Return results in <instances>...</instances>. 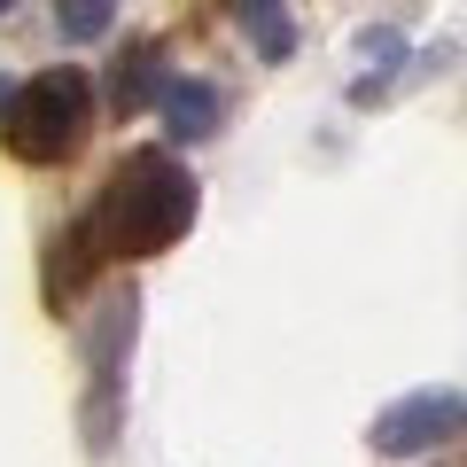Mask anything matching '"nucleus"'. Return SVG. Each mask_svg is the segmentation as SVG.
I'll list each match as a JSON object with an SVG mask.
<instances>
[{
    "instance_id": "nucleus-1",
    "label": "nucleus",
    "mask_w": 467,
    "mask_h": 467,
    "mask_svg": "<svg viewBox=\"0 0 467 467\" xmlns=\"http://www.w3.org/2000/svg\"><path fill=\"white\" fill-rule=\"evenodd\" d=\"M86 218L101 234V257H156L195 218V171L171 149H125V164L109 171V187Z\"/></svg>"
},
{
    "instance_id": "nucleus-2",
    "label": "nucleus",
    "mask_w": 467,
    "mask_h": 467,
    "mask_svg": "<svg viewBox=\"0 0 467 467\" xmlns=\"http://www.w3.org/2000/svg\"><path fill=\"white\" fill-rule=\"evenodd\" d=\"M86 125H94V78L86 70H39V78L16 86V109H8L0 133L24 164H63L86 140Z\"/></svg>"
},
{
    "instance_id": "nucleus-3",
    "label": "nucleus",
    "mask_w": 467,
    "mask_h": 467,
    "mask_svg": "<svg viewBox=\"0 0 467 467\" xmlns=\"http://www.w3.org/2000/svg\"><path fill=\"white\" fill-rule=\"evenodd\" d=\"M467 420V405L451 398V389H413V398H398L382 420H374V451L382 460H413V451H436L451 429Z\"/></svg>"
},
{
    "instance_id": "nucleus-4",
    "label": "nucleus",
    "mask_w": 467,
    "mask_h": 467,
    "mask_svg": "<svg viewBox=\"0 0 467 467\" xmlns=\"http://www.w3.org/2000/svg\"><path fill=\"white\" fill-rule=\"evenodd\" d=\"M125 327H133V296H117L94 327V398H86V444H109L117 429V350H125Z\"/></svg>"
},
{
    "instance_id": "nucleus-5",
    "label": "nucleus",
    "mask_w": 467,
    "mask_h": 467,
    "mask_svg": "<svg viewBox=\"0 0 467 467\" xmlns=\"http://www.w3.org/2000/svg\"><path fill=\"white\" fill-rule=\"evenodd\" d=\"M156 109H164L171 140H211V133H218V117H226V101H218L211 78H171Z\"/></svg>"
},
{
    "instance_id": "nucleus-6",
    "label": "nucleus",
    "mask_w": 467,
    "mask_h": 467,
    "mask_svg": "<svg viewBox=\"0 0 467 467\" xmlns=\"http://www.w3.org/2000/svg\"><path fill=\"white\" fill-rule=\"evenodd\" d=\"M94 265H101V234H94V218H78L70 242H55V257H47V304H70Z\"/></svg>"
},
{
    "instance_id": "nucleus-7",
    "label": "nucleus",
    "mask_w": 467,
    "mask_h": 467,
    "mask_svg": "<svg viewBox=\"0 0 467 467\" xmlns=\"http://www.w3.org/2000/svg\"><path fill=\"white\" fill-rule=\"evenodd\" d=\"M164 86H171V70H164V55H156V47L117 55V70H109V101H117V109H156Z\"/></svg>"
},
{
    "instance_id": "nucleus-8",
    "label": "nucleus",
    "mask_w": 467,
    "mask_h": 467,
    "mask_svg": "<svg viewBox=\"0 0 467 467\" xmlns=\"http://www.w3.org/2000/svg\"><path fill=\"white\" fill-rule=\"evenodd\" d=\"M242 24L257 32V55H265V63H288V55H296V24H288V8L250 0V8H242Z\"/></svg>"
},
{
    "instance_id": "nucleus-9",
    "label": "nucleus",
    "mask_w": 467,
    "mask_h": 467,
    "mask_svg": "<svg viewBox=\"0 0 467 467\" xmlns=\"http://www.w3.org/2000/svg\"><path fill=\"white\" fill-rule=\"evenodd\" d=\"M109 24H117L109 0H70V8H55V32H63V39H101Z\"/></svg>"
},
{
    "instance_id": "nucleus-10",
    "label": "nucleus",
    "mask_w": 467,
    "mask_h": 467,
    "mask_svg": "<svg viewBox=\"0 0 467 467\" xmlns=\"http://www.w3.org/2000/svg\"><path fill=\"white\" fill-rule=\"evenodd\" d=\"M367 63H374V70L398 63V32H367Z\"/></svg>"
}]
</instances>
